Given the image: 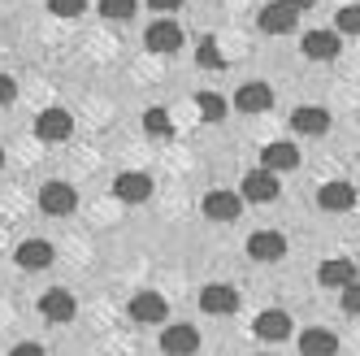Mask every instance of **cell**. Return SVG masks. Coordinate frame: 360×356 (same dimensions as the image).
Here are the masks:
<instances>
[{
  "label": "cell",
  "instance_id": "cell-11",
  "mask_svg": "<svg viewBox=\"0 0 360 356\" xmlns=\"http://www.w3.org/2000/svg\"><path fill=\"white\" fill-rule=\"evenodd\" d=\"M269 105H274V87H265V83H243L235 91V109L239 113H265Z\"/></svg>",
  "mask_w": 360,
  "mask_h": 356
},
{
  "label": "cell",
  "instance_id": "cell-9",
  "mask_svg": "<svg viewBox=\"0 0 360 356\" xmlns=\"http://www.w3.org/2000/svg\"><path fill=\"white\" fill-rule=\"evenodd\" d=\"M113 196L126 200V205H143L152 196V178L148 174H117L113 178Z\"/></svg>",
  "mask_w": 360,
  "mask_h": 356
},
{
  "label": "cell",
  "instance_id": "cell-32",
  "mask_svg": "<svg viewBox=\"0 0 360 356\" xmlns=\"http://www.w3.org/2000/svg\"><path fill=\"white\" fill-rule=\"evenodd\" d=\"M282 5H287V9H295V13H308V9L317 5V0H282Z\"/></svg>",
  "mask_w": 360,
  "mask_h": 356
},
{
  "label": "cell",
  "instance_id": "cell-8",
  "mask_svg": "<svg viewBox=\"0 0 360 356\" xmlns=\"http://www.w3.org/2000/svg\"><path fill=\"white\" fill-rule=\"evenodd\" d=\"M252 335H256V339H265V343H278V339H287V335H291V317L282 313V309H265L261 317L252 322Z\"/></svg>",
  "mask_w": 360,
  "mask_h": 356
},
{
  "label": "cell",
  "instance_id": "cell-16",
  "mask_svg": "<svg viewBox=\"0 0 360 356\" xmlns=\"http://www.w3.org/2000/svg\"><path fill=\"white\" fill-rule=\"evenodd\" d=\"M195 348H200V335H195L191 326H169L165 335H161V352L165 356H191Z\"/></svg>",
  "mask_w": 360,
  "mask_h": 356
},
{
  "label": "cell",
  "instance_id": "cell-1",
  "mask_svg": "<svg viewBox=\"0 0 360 356\" xmlns=\"http://www.w3.org/2000/svg\"><path fill=\"white\" fill-rule=\"evenodd\" d=\"M39 209L48 213V217H65V213H74L79 209V191H74L70 183H44L39 187Z\"/></svg>",
  "mask_w": 360,
  "mask_h": 356
},
{
  "label": "cell",
  "instance_id": "cell-31",
  "mask_svg": "<svg viewBox=\"0 0 360 356\" xmlns=\"http://www.w3.org/2000/svg\"><path fill=\"white\" fill-rule=\"evenodd\" d=\"M148 5H152V9H157V13H174L178 5H183V0H148Z\"/></svg>",
  "mask_w": 360,
  "mask_h": 356
},
{
  "label": "cell",
  "instance_id": "cell-19",
  "mask_svg": "<svg viewBox=\"0 0 360 356\" xmlns=\"http://www.w3.org/2000/svg\"><path fill=\"white\" fill-rule=\"evenodd\" d=\"M300 48H304V57H313V61H330V57H339V35L334 31H308Z\"/></svg>",
  "mask_w": 360,
  "mask_h": 356
},
{
  "label": "cell",
  "instance_id": "cell-17",
  "mask_svg": "<svg viewBox=\"0 0 360 356\" xmlns=\"http://www.w3.org/2000/svg\"><path fill=\"white\" fill-rule=\"evenodd\" d=\"M300 352L304 356H334V352H339V335L313 326V330H304V335H300Z\"/></svg>",
  "mask_w": 360,
  "mask_h": 356
},
{
  "label": "cell",
  "instance_id": "cell-20",
  "mask_svg": "<svg viewBox=\"0 0 360 356\" xmlns=\"http://www.w3.org/2000/svg\"><path fill=\"white\" fill-rule=\"evenodd\" d=\"M291 126H295L300 135H326V131H330V113H326V109H308V105H304V109H295V113H291Z\"/></svg>",
  "mask_w": 360,
  "mask_h": 356
},
{
  "label": "cell",
  "instance_id": "cell-4",
  "mask_svg": "<svg viewBox=\"0 0 360 356\" xmlns=\"http://www.w3.org/2000/svg\"><path fill=\"white\" fill-rule=\"evenodd\" d=\"M200 309L204 313H213V317H226V313H235L239 309V291L235 287H226V283H209L200 291Z\"/></svg>",
  "mask_w": 360,
  "mask_h": 356
},
{
  "label": "cell",
  "instance_id": "cell-26",
  "mask_svg": "<svg viewBox=\"0 0 360 356\" xmlns=\"http://www.w3.org/2000/svg\"><path fill=\"white\" fill-rule=\"evenodd\" d=\"M195 61H200V65H209V70H221V65H226L213 39H204V44H200V53H195Z\"/></svg>",
  "mask_w": 360,
  "mask_h": 356
},
{
  "label": "cell",
  "instance_id": "cell-14",
  "mask_svg": "<svg viewBox=\"0 0 360 356\" xmlns=\"http://www.w3.org/2000/svg\"><path fill=\"white\" fill-rule=\"evenodd\" d=\"M131 317L143 322V326L165 322V295H157V291H139V295L131 300Z\"/></svg>",
  "mask_w": 360,
  "mask_h": 356
},
{
  "label": "cell",
  "instance_id": "cell-22",
  "mask_svg": "<svg viewBox=\"0 0 360 356\" xmlns=\"http://www.w3.org/2000/svg\"><path fill=\"white\" fill-rule=\"evenodd\" d=\"M135 0H100V18H109V22H131L135 18Z\"/></svg>",
  "mask_w": 360,
  "mask_h": 356
},
{
  "label": "cell",
  "instance_id": "cell-13",
  "mask_svg": "<svg viewBox=\"0 0 360 356\" xmlns=\"http://www.w3.org/2000/svg\"><path fill=\"white\" fill-rule=\"evenodd\" d=\"M321 287H334V291H347L352 283H356V261H347V257H334V261H326L321 265Z\"/></svg>",
  "mask_w": 360,
  "mask_h": 356
},
{
  "label": "cell",
  "instance_id": "cell-29",
  "mask_svg": "<svg viewBox=\"0 0 360 356\" xmlns=\"http://www.w3.org/2000/svg\"><path fill=\"white\" fill-rule=\"evenodd\" d=\"M13 96H18V83L9 74H0V105H13Z\"/></svg>",
  "mask_w": 360,
  "mask_h": 356
},
{
  "label": "cell",
  "instance_id": "cell-30",
  "mask_svg": "<svg viewBox=\"0 0 360 356\" xmlns=\"http://www.w3.org/2000/svg\"><path fill=\"white\" fill-rule=\"evenodd\" d=\"M9 356H48V352H44L39 343H18V348H13Z\"/></svg>",
  "mask_w": 360,
  "mask_h": 356
},
{
  "label": "cell",
  "instance_id": "cell-24",
  "mask_svg": "<svg viewBox=\"0 0 360 356\" xmlns=\"http://www.w3.org/2000/svg\"><path fill=\"white\" fill-rule=\"evenodd\" d=\"M334 27H339L343 35H360V5H343L339 13H334Z\"/></svg>",
  "mask_w": 360,
  "mask_h": 356
},
{
  "label": "cell",
  "instance_id": "cell-12",
  "mask_svg": "<svg viewBox=\"0 0 360 356\" xmlns=\"http://www.w3.org/2000/svg\"><path fill=\"white\" fill-rule=\"evenodd\" d=\"M261 31H265V35H291V31H295V9H287L282 0L265 5V9H261Z\"/></svg>",
  "mask_w": 360,
  "mask_h": 356
},
{
  "label": "cell",
  "instance_id": "cell-3",
  "mask_svg": "<svg viewBox=\"0 0 360 356\" xmlns=\"http://www.w3.org/2000/svg\"><path fill=\"white\" fill-rule=\"evenodd\" d=\"M278 178H274V170H252L248 178H243V187H239V196L243 200H252V205H269V200H278Z\"/></svg>",
  "mask_w": 360,
  "mask_h": 356
},
{
  "label": "cell",
  "instance_id": "cell-27",
  "mask_svg": "<svg viewBox=\"0 0 360 356\" xmlns=\"http://www.w3.org/2000/svg\"><path fill=\"white\" fill-rule=\"evenodd\" d=\"M48 9H53L57 18H79L87 9V0H48Z\"/></svg>",
  "mask_w": 360,
  "mask_h": 356
},
{
  "label": "cell",
  "instance_id": "cell-2",
  "mask_svg": "<svg viewBox=\"0 0 360 356\" xmlns=\"http://www.w3.org/2000/svg\"><path fill=\"white\" fill-rule=\"evenodd\" d=\"M35 135H39L44 144H65V139L74 135V117H70L65 109H44V113L35 117Z\"/></svg>",
  "mask_w": 360,
  "mask_h": 356
},
{
  "label": "cell",
  "instance_id": "cell-25",
  "mask_svg": "<svg viewBox=\"0 0 360 356\" xmlns=\"http://www.w3.org/2000/svg\"><path fill=\"white\" fill-rule=\"evenodd\" d=\"M143 126H148V135H169V131H174V122H169L165 109H148V113H143Z\"/></svg>",
  "mask_w": 360,
  "mask_h": 356
},
{
  "label": "cell",
  "instance_id": "cell-6",
  "mask_svg": "<svg viewBox=\"0 0 360 356\" xmlns=\"http://www.w3.org/2000/svg\"><path fill=\"white\" fill-rule=\"evenodd\" d=\"M239 209H243L239 191H209V196H204V217H209V222H235Z\"/></svg>",
  "mask_w": 360,
  "mask_h": 356
},
{
  "label": "cell",
  "instance_id": "cell-28",
  "mask_svg": "<svg viewBox=\"0 0 360 356\" xmlns=\"http://www.w3.org/2000/svg\"><path fill=\"white\" fill-rule=\"evenodd\" d=\"M339 304H343V313H356L360 317V283H352L347 291H339Z\"/></svg>",
  "mask_w": 360,
  "mask_h": 356
},
{
  "label": "cell",
  "instance_id": "cell-21",
  "mask_svg": "<svg viewBox=\"0 0 360 356\" xmlns=\"http://www.w3.org/2000/svg\"><path fill=\"white\" fill-rule=\"evenodd\" d=\"M261 161H265V170H295L300 152H295V144H269L261 152Z\"/></svg>",
  "mask_w": 360,
  "mask_h": 356
},
{
  "label": "cell",
  "instance_id": "cell-33",
  "mask_svg": "<svg viewBox=\"0 0 360 356\" xmlns=\"http://www.w3.org/2000/svg\"><path fill=\"white\" fill-rule=\"evenodd\" d=\"M0 165H5V152H0Z\"/></svg>",
  "mask_w": 360,
  "mask_h": 356
},
{
  "label": "cell",
  "instance_id": "cell-23",
  "mask_svg": "<svg viewBox=\"0 0 360 356\" xmlns=\"http://www.w3.org/2000/svg\"><path fill=\"white\" fill-rule=\"evenodd\" d=\"M195 109L204 113V122H221V113H226L221 96H213V91H200V96H195Z\"/></svg>",
  "mask_w": 360,
  "mask_h": 356
},
{
  "label": "cell",
  "instance_id": "cell-5",
  "mask_svg": "<svg viewBox=\"0 0 360 356\" xmlns=\"http://www.w3.org/2000/svg\"><path fill=\"white\" fill-rule=\"evenodd\" d=\"M143 44H148V53H178V48H183V31L174 27L169 18H161V22H152L148 27V35H143Z\"/></svg>",
  "mask_w": 360,
  "mask_h": 356
},
{
  "label": "cell",
  "instance_id": "cell-15",
  "mask_svg": "<svg viewBox=\"0 0 360 356\" xmlns=\"http://www.w3.org/2000/svg\"><path fill=\"white\" fill-rule=\"evenodd\" d=\"M13 261H18L22 269H48V265H53V243H44V239H27V243H18Z\"/></svg>",
  "mask_w": 360,
  "mask_h": 356
},
{
  "label": "cell",
  "instance_id": "cell-10",
  "mask_svg": "<svg viewBox=\"0 0 360 356\" xmlns=\"http://www.w3.org/2000/svg\"><path fill=\"white\" fill-rule=\"evenodd\" d=\"M74 309H79V304H74V295H70L65 287H53V291L39 295V313H44L48 322H70Z\"/></svg>",
  "mask_w": 360,
  "mask_h": 356
},
{
  "label": "cell",
  "instance_id": "cell-18",
  "mask_svg": "<svg viewBox=\"0 0 360 356\" xmlns=\"http://www.w3.org/2000/svg\"><path fill=\"white\" fill-rule=\"evenodd\" d=\"M317 200H321L326 213H347V209L356 205V187H352V183H326V187L317 191Z\"/></svg>",
  "mask_w": 360,
  "mask_h": 356
},
{
  "label": "cell",
  "instance_id": "cell-7",
  "mask_svg": "<svg viewBox=\"0 0 360 356\" xmlns=\"http://www.w3.org/2000/svg\"><path fill=\"white\" fill-rule=\"evenodd\" d=\"M248 257L252 261H282L287 257V239H282L278 231H256L248 239Z\"/></svg>",
  "mask_w": 360,
  "mask_h": 356
}]
</instances>
